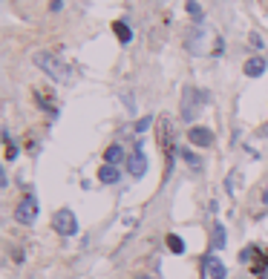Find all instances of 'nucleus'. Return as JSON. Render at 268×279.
Returning a JSON list of instances; mask_svg holds the SVG:
<instances>
[{
    "label": "nucleus",
    "instance_id": "8",
    "mask_svg": "<svg viewBox=\"0 0 268 279\" xmlns=\"http://www.w3.org/2000/svg\"><path fill=\"white\" fill-rule=\"evenodd\" d=\"M205 40H208L205 29H190V32H187V38H185V46L190 49L193 55H202V52H205V46H202Z\"/></svg>",
    "mask_w": 268,
    "mask_h": 279
},
{
    "label": "nucleus",
    "instance_id": "10",
    "mask_svg": "<svg viewBox=\"0 0 268 279\" xmlns=\"http://www.w3.org/2000/svg\"><path fill=\"white\" fill-rule=\"evenodd\" d=\"M118 178H121V170H118L116 164H101V170H98V182H104V184H116Z\"/></svg>",
    "mask_w": 268,
    "mask_h": 279
},
{
    "label": "nucleus",
    "instance_id": "15",
    "mask_svg": "<svg viewBox=\"0 0 268 279\" xmlns=\"http://www.w3.org/2000/svg\"><path fill=\"white\" fill-rule=\"evenodd\" d=\"M113 32H116V38L121 44H130V40H133V32H130V26L124 24V20H116V24H113Z\"/></svg>",
    "mask_w": 268,
    "mask_h": 279
},
{
    "label": "nucleus",
    "instance_id": "6",
    "mask_svg": "<svg viewBox=\"0 0 268 279\" xmlns=\"http://www.w3.org/2000/svg\"><path fill=\"white\" fill-rule=\"evenodd\" d=\"M127 173L133 176V178H141V176L147 173V156H144L141 150H136L127 158Z\"/></svg>",
    "mask_w": 268,
    "mask_h": 279
},
{
    "label": "nucleus",
    "instance_id": "14",
    "mask_svg": "<svg viewBox=\"0 0 268 279\" xmlns=\"http://www.w3.org/2000/svg\"><path fill=\"white\" fill-rule=\"evenodd\" d=\"M164 244H167V250L170 254H185V239L182 236H176V233H167V239H164Z\"/></svg>",
    "mask_w": 268,
    "mask_h": 279
},
{
    "label": "nucleus",
    "instance_id": "3",
    "mask_svg": "<svg viewBox=\"0 0 268 279\" xmlns=\"http://www.w3.org/2000/svg\"><path fill=\"white\" fill-rule=\"evenodd\" d=\"M159 147H162L164 158H167V170L164 173L170 176V170H173V164H176V136H173V124L167 118L159 121Z\"/></svg>",
    "mask_w": 268,
    "mask_h": 279
},
{
    "label": "nucleus",
    "instance_id": "9",
    "mask_svg": "<svg viewBox=\"0 0 268 279\" xmlns=\"http://www.w3.org/2000/svg\"><path fill=\"white\" fill-rule=\"evenodd\" d=\"M205 274L210 279H225L228 276V268H225V262L219 256H205Z\"/></svg>",
    "mask_w": 268,
    "mask_h": 279
},
{
    "label": "nucleus",
    "instance_id": "19",
    "mask_svg": "<svg viewBox=\"0 0 268 279\" xmlns=\"http://www.w3.org/2000/svg\"><path fill=\"white\" fill-rule=\"evenodd\" d=\"M150 124H153V118H150V116H144L141 121H136V127H133V130H136V132L141 136V132H147V130H150Z\"/></svg>",
    "mask_w": 268,
    "mask_h": 279
},
{
    "label": "nucleus",
    "instance_id": "13",
    "mask_svg": "<svg viewBox=\"0 0 268 279\" xmlns=\"http://www.w3.org/2000/svg\"><path fill=\"white\" fill-rule=\"evenodd\" d=\"M121 162H127L124 158V147L121 144H113V147H107V152H104V164H121Z\"/></svg>",
    "mask_w": 268,
    "mask_h": 279
},
{
    "label": "nucleus",
    "instance_id": "1",
    "mask_svg": "<svg viewBox=\"0 0 268 279\" xmlns=\"http://www.w3.org/2000/svg\"><path fill=\"white\" fill-rule=\"evenodd\" d=\"M35 66L47 78H52L55 84H70V78H72V66L67 64V60H61L55 52H35Z\"/></svg>",
    "mask_w": 268,
    "mask_h": 279
},
{
    "label": "nucleus",
    "instance_id": "5",
    "mask_svg": "<svg viewBox=\"0 0 268 279\" xmlns=\"http://www.w3.org/2000/svg\"><path fill=\"white\" fill-rule=\"evenodd\" d=\"M38 198L29 193V196H24L21 202H18V208H15V219L21 222V224H35L38 219Z\"/></svg>",
    "mask_w": 268,
    "mask_h": 279
},
{
    "label": "nucleus",
    "instance_id": "18",
    "mask_svg": "<svg viewBox=\"0 0 268 279\" xmlns=\"http://www.w3.org/2000/svg\"><path fill=\"white\" fill-rule=\"evenodd\" d=\"M3 141H6V158H9V162H15V156H18V147H15L12 136H9V132H3Z\"/></svg>",
    "mask_w": 268,
    "mask_h": 279
},
{
    "label": "nucleus",
    "instance_id": "7",
    "mask_svg": "<svg viewBox=\"0 0 268 279\" xmlns=\"http://www.w3.org/2000/svg\"><path fill=\"white\" fill-rule=\"evenodd\" d=\"M187 141H190L193 147H210V144H213V132H210L208 127H190Z\"/></svg>",
    "mask_w": 268,
    "mask_h": 279
},
{
    "label": "nucleus",
    "instance_id": "21",
    "mask_svg": "<svg viewBox=\"0 0 268 279\" xmlns=\"http://www.w3.org/2000/svg\"><path fill=\"white\" fill-rule=\"evenodd\" d=\"M136 279H156V276H153V274H139Z\"/></svg>",
    "mask_w": 268,
    "mask_h": 279
},
{
    "label": "nucleus",
    "instance_id": "22",
    "mask_svg": "<svg viewBox=\"0 0 268 279\" xmlns=\"http://www.w3.org/2000/svg\"><path fill=\"white\" fill-rule=\"evenodd\" d=\"M259 279H268V270H262V274H259Z\"/></svg>",
    "mask_w": 268,
    "mask_h": 279
},
{
    "label": "nucleus",
    "instance_id": "12",
    "mask_svg": "<svg viewBox=\"0 0 268 279\" xmlns=\"http://www.w3.org/2000/svg\"><path fill=\"white\" fill-rule=\"evenodd\" d=\"M225 239H228V236H225V228L216 222V224L210 228V250H222V248H225Z\"/></svg>",
    "mask_w": 268,
    "mask_h": 279
},
{
    "label": "nucleus",
    "instance_id": "2",
    "mask_svg": "<svg viewBox=\"0 0 268 279\" xmlns=\"http://www.w3.org/2000/svg\"><path fill=\"white\" fill-rule=\"evenodd\" d=\"M210 101V95L205 90H196V86H185V92H182V104H179V116L185 124H193L199 116V110Z\"/></svg>",
    "mask_w": 268,
    "mask_h": 279
},
{
    "label": "nucleus",
    "instance_id": "4",
    "mask_svg": "<svg viewBox=\"0 0 268 279\" xmlns=\"http://www.w3.org/2000/svg\"><path fill=\"white\" fill-rule=\"evenodd\" d=\"M52 228H55V233H61V236H75V233H78V219H75V213H72L70 208H61V210H55V216H52Z\"/></svg>",
    "mask_w": 268,
    "mask_h": 279
},
{
    "label": "nucleus",
    "instance_id": "16",
    "mask_svg": "<svg viewBox=\"0 0 268 279\" xmlns=\"http://www.w3.org/2000/svg\"><path fill=\"white\" fill-rule=\"evenodd\" d=\"M182 158H185V164L190 170H202V158H199L193 150H182Z\"/></svg>",
    "mask_w": 268,
    "mask_h": 279
},
{
    "label": "nucleus",
    "instance_id": "20",
    "mask_svg": "<svg viewBox=\"0 0 268 279\" xmlns=\"http://www.w3.org/2000/svg\"><path fill=\"white\" fill-rule=\"evenodd\" d=\"M248 40H251V46H254V49H262V38H259V35H254V32H251V38H248Z\"/></svg>",
    "mask_w": 268,
    "mask_h": 279
},
{
    "label": "nucleus",
    "instance_id": "17",
    "mask_svg": "<svg viewBox=\"0 0 268 279\" xmlns=\"http://www.w3.org/2000/svg\"><path fill=\"white\" fill-rule=\"evenodd\" d=\"M187 14L196 20V24H202L205 20V12H202V6H199V0H187Z\"/></svg>",
    "mask_w": 268,
    "mask_h": 279
},
{
    "label": "nucleus",
    "instance_id": "11",
    "mask_svg": "<svg viewBox=\"0 0 268 279\" xmlns=\"http://www.w3.org/2000/svg\"><path fill=\"white\" fill-rule=\"evenodd\" d=\"M242 72L248 75V78H259L262 72H265V58H248L245 60Z\"/></svg>",
    "mask_w": 268,
    "mask_h": 279
}]
</instances>
